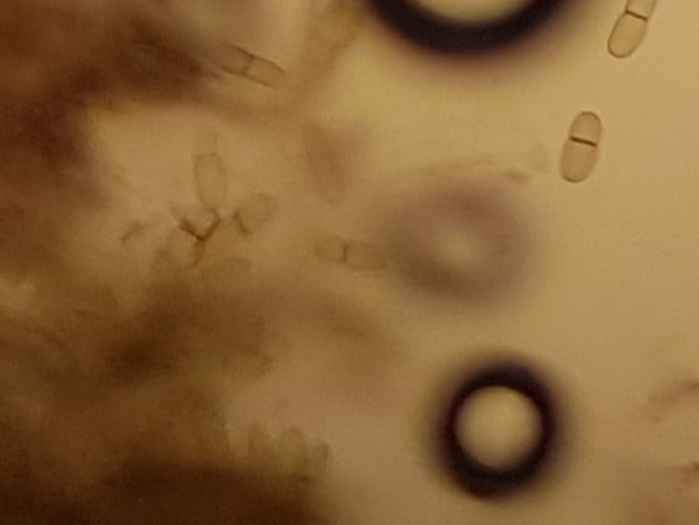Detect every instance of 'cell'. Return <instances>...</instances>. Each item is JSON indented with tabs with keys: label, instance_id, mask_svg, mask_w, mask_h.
<instances>
[{
	"label": "cell",
	"instance_id": "3",
	"mask_svg": "<svg viewBox=\"0 0 699 525\" xmlns=\"http://www.w3.org/2000/svg\"><path fill=\"white\" fill-rule=\"evenodd\" d=\"M208 61L230 76L245 78L271 89L286 87L289 77L282 67L235 44L216 42L205 54Z\"/></svg>",
	"mask_w": 699,
	"mask_h": 525
},
{
	"label": "cell",
	"instance_id": "9",
	"mask_svg": "<svg viewBox=\"0 0 699 525\" xmlns=\"http://www.w3.org/2000/svg\"><path fill=\"white\" fill-rule=\"evenodd\" d=\"M345 263L353 270L379 271L387 266V258L381 249L364 241H351L347 244Z\"/></svg>",
	"mask_w": 699,
	"mask_h": 525
},
{
	"label": "cell",
	"instance_id": "1",
	"mask_svg": "<svg viewBox=\"0 0 699 525\" xmlns=\"http://www.w3.org/2000/svg\"><path fill=\"white\" fill-rule=\"evenodd\" d=\"M555 417L537 382L521 371L478 375L452 398L443 450L456 483L482 498L521 489L547 460Z\"/></svg>",
	"mask_w": 699,
	"mask_h": 525
},
{
	"label": "cell",
	"instance_id": "6",
	"mask_svg": "<svg viewBox=\"0 0 699 525\" xmlns=\"http://www.w3.org/2000/svg\"><path fill=\"white\" fill-rule=\"evenodd\" d=\"M276 203L271 196L253 195L242 201L233 217V225L239 236L248 238L261 229L275 214Z\"/></svg>",
	"mask_w": 699,
	"mask_h": 525
},
{
	"label": "cell",
	"instance_id": "5",
	"mask_svg": "<svg viewBox=\"0 0 699 525\" xmlns=\"http://www.w3.org/2000/svg\"><path fill=\"white\" fill-rule=\"evenodd\" d=\"M196 185L198 197L203 206L218 210L227 192V173L220 156L216 154L198 156Z\"/></svg>",
	"mask_w": 699,
	"mask_h": 525
},
{
	"label": "cell",
	"instance_id": "7",
	"mask_svg": "<svg viewBox=\"0 0 699 525\" xmlns=\"http://www.w3.org/2000/svg\"><path fill=\"white\" fill-rule=\"evenodd\" d=\"M271 367V357L253 346L234 350L224 361V371L227 375L246 382L256 381L268 374Z\"/></svg>",
	"mask_w": 699,
	"mask_h": 525
},
{
	"label": "cell",
	"instance_id": "2",
	"mask_svg": "<svg viewBox=\"0 0 699 525\" xmlns=\"http://www.w3.org/2000/svg\"><path fill=\"white\" fill-rule=\"evenodd\" d=\"M601 137L603 124L596 114L583 111L575 118L560 159V174L564 181L579 184L588 180L597 165Z\"/></svg>",
	"mask_w": 699,
	"mask_h": 525
},
{
	"label": "cell",
	"instance_id": "8",
	"mask_svg": "<svg viewBox=\"0 0 699 525\" xmlns=\"http://www.w3.org/2000/svg\"><path fill=\"white\" fill-rule=\"evenodd\" d=\"M309 454L304 435L297 428H291L280 438L276 448V461L283 472L304 478Z\"/></svg>",
	"mask_w": 699,
	"mask_h": 525
},
{
	"label": "cell",
	"instance_id": "11",
	"mask_svg": "<svg viewBox=\"0 0 699 525\" xmlns=\"http://www.w3.org/2000/svg\"><path fill=\"white\" fill-rule=\"evenodd\" d=\"M249 270L250 263L248 260L228 259L216 264L211 270H208L204 279L207 285L219 286L228 284V282L233 281V279L242 277V275L248 273Z\"/></svg>",
	"mask_w": 699,
	"mask_h": 525
},
{
	"label": "cell",
	"instance_id": "12",
	"mask_svg": "<svg viewBox=\"0 0 699 525\" xmlns=\"http://www.w3.org/2000/svg\"><path fill=\"white\" fill-rule=\"evenodd\" d=\"M347 244L342 238L331 236L317 241L315 245L317 256L328 263H345Z\"/></svg>",
	"mask_w": 699,
	"mask_h": 525
},
{
	"label": "cell",
	"instance_id": "10",
	"mask_svg": "<svg viewBox=\"0 0 699 525\" xmlns=\"http://www.w3.org/2000/svg\"><path fill=\"white\" fill-rule=\"evenodd\" d=\"M248 457L256 467H268L276 460L275 443L267 428L261 424L250 426L248 434Z\"/></svg>",
	"mask_w": 699,
	"mask_h": 525
},
{
	"label": "cell",
	"instance_id": "4",
	"mask_svg": "<svg viewBox=\"0 0 699 525\" xmlns=\"http://www.w3.org/2000/svg\"><path fill=\"white\" fill-rule=\"evenodd\" d=\"M656 6L657 0H627L626 11L613 26L608 39V51L612 57L623 59L637 51L648 32Z\"/></svg>",
	"mask_w": 699,
	"mask_h": 525
}]
</instances>
